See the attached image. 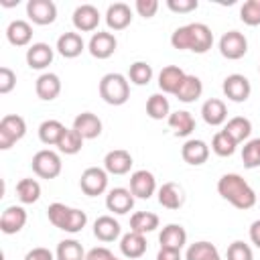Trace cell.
I'll use <instances>...</instances> for the list:
<instances>
[{"label":"cell","instance_id":"1","mask_svg":"<svg viewBox=\"0 0 260 260\" xmlns=\"http://www.w3.org/2000/svg\"><path fill=\"white\" fill-rule=\"evenodd\" d=\"M171 45L179 51H193L203 55L213 45V32L203 22H189L175 28V32L171 35Z\"/></svg>","mask_w":260,"mask_h":260},{"label":"cell","instance_id":"2","mask_svg":"<svg viewBox=\"0 0 260 260\" xmlns=\"http://www.w3.org/2000/svg\"><path fill=\"white\" fill-rule=\"evenodd\" d=\"M217 193L238 209H250L256 205V193L244 177L228 173L217 181Z\"/></svg>","mask_w":260,"mask_h":260},{"label":"cell","instance_id":"3","mask_svg":"<svg viewBox=\"0 0 260 260\" xmlns=\"http://www.w3.org/2000/svg\"><path fill=\"white\" fill-rule=\"evenodd\" d=\"M100 95L110 106H122L130 98V83L122 73H106L100 81Z\"/></svg>","mask_w":260,"mask_h":260},{"label":"cell","instance_id":"4","mask_svg":"<svg viewBox=\"0 0 260 260\" xmlns=\"http://www.w3.org/2000/svg\"><path fill=\"white\" fill-rule=\"evenodd\" d=\"M26 134V122L18 114H8L0 120V148L8 150Z\"/></svg>","mask_w":260,"mask_h":260},{"label":"cell","instance_id":"5","mask_svg":"<svg viewBox=\"0 0 260 260\" xmlns=\"http://www.w3.org/2000/svg\"><path fill=\"white\" fill-rule=\"evenodd\" d=\"M32 171L41 177V179H55L61 173V156L55 150L43 148L32 156Z\"/></svg>","mask_w":260,"mask_h":260},{"label":"cell","instance_id":"6","mask_svg":"<svg viewBox=\"0 0 260 260\" xmlns=\"http://www.w3.org/2000/svg\"><path fill=\"white\" fill-rule=\"evenodd\" d=\"M79 187L85 195L89 197H98L108 189V171L100 169V167H87L81 173L79 179Z\"/></svg>","mask_w":260,"mask_h":260},{"label":"cell","instance_id":"7","mask_svg":"<svg viewBox=\"0 0 260 260\" xmlns=\"http://www.w3.org/2000/svg\"><path fill=\"white\" fill-rule=\"evenodd\" d=\"M219 53L230 61L242 59L248 53V39L240 30H228L219 39Z\"/></svg>","mask_w":260,"mask_h":260},{"label":"cell","instance_id":"8","mask_svg":"<svg viewBox=\"0 0 260 260\" xmlns=\"http://www.w3.org/2000/svg\"><path fill=\"white\" fill-rule=\"evenodd\" d=\"M223 93L228 100L236 102V104H242L250 98L252 93V85H250V79L242 73H232L223 79V85H221Z\"/></svg>","mask_w":260,"mask_h":260},{"label":"cell","instance_id":"9","mask_svg":"<svg viewBox=\"0 0 260 260\" xmlns=\"http://www.w3.org/2000/svg\"><path fill=\"white\" fill-rule=\"evenodd\" d=\"M26 16L35 24H51L57 18V6L53 0H28L26 4Z\"/></svg>","mask_w":260,"mask_h":260},{"label":"cell","instance_id":"10","mask_svg":"<svg viewBox=\"0 0 260 260\" xmlns=\"http://www.w3.org/2000/svg\"><path fill=\"white\" fill-rule=\"evenodd\" d=\"M116 47H118V41L112 32H104V30H98L91 35L89 43H87V49L91 53V57L95 59H108L116 53Z\"/></svg>","mask_w":260,"mask_h":260},{"label":"cell","instance_id":"11","mask_svg":"<svg viewBox=\"0 0 260 260\" xmlns=\"http://www.w3.org/2000/svg\"><path fill=\"white\" fill-rule=\"evenodd\" d=\"M130 191L138 199L152 197V193L156 191V179H154V175L150 171H146V169L134 171L130 175Z\"/></svg>","mask_w":260,"mask_h":260},{"label":"cell","instance_id":"12","mask_svg":"<svg viewBox=\"0 0 260 260\" xmlns=\"http://www.w3.org/2000/svg\"><path fill=\"white\" fill-rule=\"evenodd\" d=\"M106 207L112 213H118V215L128 213L134 207V195H132V191L130 189H124V187L110 189L108 195H106Z\"/></svg>","mask_w":260,"mask_h":260},{"label":"cell","instance_id":"13","mask_svg":"<svg viewBox=\"0 0 260 260\" xmlns=\"http://www.w3.org/2000/svg\"><path fill=\"white\" fill-rule=\"evenodd\" d=\"M100 24V10L93 4H81L73 10V26L81 32L95 30Z\"/></svg>","mask_w":260,"mask_h":260},{"label":"cell","instance_id":"14","mask_svg":"<svg viewBox=\"0 0 260 260\" xmlns=\"http://www.w3.org/2000/svg\"><path fill=\"white\" fill-rule=\"evenodd\" d=\"M132 154L124 148H116V150H110L106 156H104V169L110 173V175H126L130 173L132 169Z\"/></svg>","mask_w":260,"mask_h":260},{"label":"cell","instance_id":"15","mask_svg":"<svg viewBox=\"0 0 260 260\" xmlns=\"http://www.w3.org/2000/svg\"><path fill=\"white\" fill-rule=\"evenodd\" d=\"M181 156H183V160L187 165L199 167V165H203L209 158V146L203 140H199V138H189L181 146Z\"/></svg>","mask_w":260,"mask_h":260},{"label":"cell","instance_id":"16","mask_svg":"<svg viewBox=\"0 0 260 260\" xmlns=\"http://www.w3.org/2000/svg\"><path fill=\"white\" fill-rule=\"evenodd\" d=\"M24 223H26V211L20 205H10L0 215V230L8 236L20 232L24 228Z\"/></svg>","mask_w":260,"mask_h":260},{"label":"cell","instance_id":"17","mask_svg":"<svg viewBox=\"0 0 260 260\" xmlns=\"http://www.w3.org/2000/svg\"><path fill=\"white\" fill-rule=\"evenodd\" d=\"M73 130H77L83 136V140L98 138L102 134V120L91 112H81L73 120Z\"/></svg>","mask_w":260,"mask_h":260},{"label":"cell","instance_id":"18","mask_svg":"<svg viewBox=\"0 0 260 260\" xmlns=\"http://www.w3.org/2000/svg\"><path fill=\"white\" fill-rule=\"evenodd\" d=\"M130 22H132V10H130L128 4H124V2H114V4L108 6L106 24H108L112 30H124Z\"/></svg>","mask_w":260,"mask_h":260},{"label":"cell","instance_id":"19","mask_svg":"<svg viewBox=\"0 0 260 260\" xmlns=\"http://www.w3.org/2000/svg\"><path fill=\"white\" fill-rule=\"evenodd\" d=\"M53 63V49L47 43H32L26 49V65L30 69H45Z\"/></svg>","mask_w":260,"mask_h":260},{"label":"cell","instance_id":"20","mask_svg":"<svg viewBox=\"0 0 260 260\" xmlns=\"http://www.w3.org/2000/svg\"><path fill=\"white\" fill-rule=\"evenodd\" d=\"M158 242H160V248H169V250H179L187 244V232L183 225L179 223H169L162 228L160 236H158Z\"/></svg>","mask_w":260,"mask_h":260},{"label":"cell","instance_id":"21","mask_svg":"<svg viewBox=\"0 0 260 260\" xmlns=\"http://www.w3.org/2000/svg\"><path fill=\"white\" fill-rule=\"evenodd\" d=\"M85 49V43L81 39L79 32H63L57 39V51L59 55H63L65 59H75L81 55V51Z\"/></svg>","mask_w":260,"mask_h":260},{"label":"cell","instance_id":"22","mask_svg":"<svg viewBox=\"0 0 260 260\" xmlns=\"http://www.w3.org/2000/svg\"><path fill=\"white\" fill-rule=\"evenodd\" d=\"M185 71L181 69V67H177V65H167V67H162L160 69V73H158V87L165 91V93H177V89H179V85L183 83V79H185Z\"/></svg>","mask_w":260,"mask_h":260},{"label":"cell","instance_id":"23","mask_svg":"<svg viewBox=\"0 0 260 260\" xmlns=\"http://www.w3.org/2000/svg\"><path fill=\"white\" fill-rule=\"evenodd\" d=\"M120 232H122V228L112 215H100L93 221V236L100 242H114L120 238Z\"/></svg>","mask_w":260,"mask_h":260},{"label":"cell","instance_id":"24","mask_svg":"<svg viewBox=\"0 0 260 260\" xmlns=\"http://www.w3.org/2000/svg\"><path fill=\"white\" fill-rule=\"evenodd\" d=\"M35 91L45 102L55 100L61 93V79H59V75H55V73H43V75H39V79L35 83Z\"/></svg>","mask_w":260,"mask_h":260},{"label":"cell","instance_id":"25","mask_svg":"<svg viewBox=\"0 0 260 260\" xmlns=\"http://www.w3.org/2000/svg\"><path fill=\"white\" fill-rule=\"evenodd\" d=\"M120 252L126 256V258H140L144 252H146V240H144V234H138V232H128L120 238Z\"/></svg>","mask_w":260,"mask_h":260},{"label":"cell","instance_id":"26","mask_svg":"<svg viewBox=\"0 0 260 260\" xmlns=\"http://www.w3.org/2000/svg\"><path fill=\"white\" fill-rule=\"evenodd\" d=\"M6 39H8V43L14 45V47H24V45H28L30 39H32V26H30L26 20L16 18V20H12V22L8 24V28H6Z\"/></svg>","mask_w":260,"mask_h":260},{"label":"cell","instance_id":"27","mask_svg":"<svg viewBox=\"0 0 260 260\" xmlns=\"http://www.w3.org/2000/svg\"><path fill=\"white\" fill-rule=\"evenodd\" d=\"M201 116H203L205 124H209V126H219V124H223L225 118H228V108H225V104H223L221 100L209 98V100L201 106Z\"/></svg>","mask_w":260,"mask_h":260},{"label":"cell","instance_id":"28","mask_svg":"<svg viewBox=\"0 0 260 260\" xmlns=\"http://www.w3.org/2000/svg\"><path fill=\"white\" fill-rule=\"evenodd\" d=\"M201 93H203V83H201V79H199L197 75H185V79H183V83L179 85L175 98H177L179 102L191 104V102H195L197 98H201Z\"/></svg>","mask_w":260,"mask_h":260},{"label":"cell","instance_id":"29","mask_svg":"<svg viewBox=\"0 0 260 260\" xmlns=\"http://www.w3.org/2000/svg\"><path fill=\"white\" fill-rule=\"evenodd\" d=\"M185 201L183 189L177 183H162V187L158 189V203L167 209H179Z\"/></svg>","mask_w":260,"mask_h":260},{"label":"cell","instance_id":"30","mask_svg":"<svg viewBox=\"0 0 260 260\" xmlns=\"http://www.w3.org/2000/svg\"><path fill=\"white\" fill-rule=\"evenodd\" d=\"M167 120H169V126L175 130L177 136H189L195 130V120L187 110H177Z\"/></svg>","mask_w":260,"mask_h":260},{"label":"cell","instance_id":"31","mask_svg":"<svg viewBox=\"0 0 260 260\" xmlns=\"http://www.w3.org/2000/svg\"><path fill=\"white\" fill-rule=\"evenodd\" d=\"M223 130L240 144V142H244L252 134V122L248 118H244V116H234V118L228 120V124H225Z\"/></svg>","mask_w":260,"mask_h":260},{"label":"cell","instance_id":"32","mask_svg":"<svg viewBox=\"0 0 260 260\" xmlns=\"http://www.w3.org/2000/svg\"><path fill=\"white\" fill-rule=\"evenodd\" d=\"M158 228V215L152 211H136L130 217V230L138 234H148Z\"/></svg>","mask_w":260,"mask_h":260},{"label":"cell","instance_id":"33","mask_svg":"<svg viewBox=\"0 0 260 260\" xmlns=\"http://www.w3.org/2000/svg\"><path fill=\"white\" fill-rule=\"evenodd\" d=\"M185 260H221V256L211 242H195L187 248Z\"/></svg>","mask_w":260,"mask_h":260},{"label":"cell","instance_id":"34","mask_svg":"<svg viewBox=\"0 0 260 260\" xmlns=\"http://www.w3.org/2000/svg\"><path fill=\"white\" fill-rule=\"evenodd\" d=\"M63 132H65V126H63L59 120H45V122L39 126V138H41L43 144H49V146H51V144L57 146V142L61 140Z\"/></svg>","mask_w":260,"mask_h":260},{"label":"cell","instance_id":"35","mask_svg":"<svg viewBox=\"0 0 260 260\" xmlns=\"http://www.w3.org/2000/svg\"><path fill=\"white\" fill-rule=\"evenodd\" d=\"M16 195L20 199V203L28 205V203H37L41 197V185L35 179H20L16 183Z\"/></svg>","mask_w":260,"mask_h":260},{"label":"cell","instance_id":"36","mask_svg":"<svg viewBox=\"0 0 260 260\" xmlns=\"http://www.w3.org/2000/svg\"><path fill=\"white\" fill-rule=\"evenodd\" d=\"M146 114L152 120H162L171 116V104L162 93H152L146 102Z\"/></svg>","mask_w":260,"mask_h":260},{"label":"cell","instance_id":"37","mask_svg":"<svg viewBox=\"0 0 260 260\" xmlns=\"http://www.w3.org/2000/svg\"><path fill=\"white\" fill-rule=\"evenodd\" d=\"M81 146H83V136L73 128H65L61 140L57 142V148L63 154H77L81 150Z\"/></svg>","mask_w":260,"mask_h":260},{"label":"cell","instance_id":"38","mask_svg":"<svg viewBox=\"0 0 260 260\" xmlns=\"http://www.w3.org/2000/svg\"><path fill=\"white\" fill-rule=\"evenodd\" d=\"M57 260H85V252L77 240H61L55 252Z\"/></svg>","mask_w":260,"mask_h":260},{"label":"cell","instance_id":"39","mask_svg":"<svg viewBox=\"0 0 260 260\" xmlns=\"http://www.w3.org/2000/svg\"><path fill=\"white\" fill-rule=\"evenodd\" d=\"M236 146L238 142L225 132V130H219L213 134V140H211V150L217 154V156H232L236 152Z\"/></svg>","mask_w":260,"mask_h":260},{"label":"cell","instance_id":"40","mask_svg":"<svg viewBox=\"0 0 260 260\" xmlns=\"http://www.w3.org/2000/svg\"><path fill=\"white\" fill-rule=\"evenodd\" d=\"M128 79L134 85H146L152 79V67L146 61H134L128 69Z\"/></svg>","mask_w":260,"mask_h":260},{"label":"cell","instance_id":"41","mask_svg":"<svg viewBox=\"0 0 260 260\" xmlns=\"http://www.w3.org/2000/svg\"><path fill=\"white\" fill-rule=\"evenodd\" d=\"M71 209L73 207H67L65 203H51L49 209H47V215H49V221L59 228V230H65L67 221H69V215H71Z\"/></svg>","mask_w":260,"mask_h":260},{"label":"cell","instance_id":"42","mask_svg":"<svg viewBox=\"0 0 260 260\" xmlns=\"http://www.w3.org/2000/svg\"><path fill=\"white\" fill-rule=\"evenodd\" d=\"M242 162L246 169H258L260 167V138L248 140L242 148Z\"/></svg>","mask_w":260,"mask_h":260},{"label":"cell","instance_id":"43","mask_svg":"<svg viewBox=\"0 0 260 260\" xmlns=\"http://www.w3.org/2000/svg\"><path fill=\"white\" fill-rule=\"evenodd\" d=\"M240 18L248 26L260 24V0H246L240 8Z\"/></svg>","mask_w":260,"mask_h":260},{"label":"cell","instance_id":"44","mask_svg":"<svg viewBox=\"0 0 260 260\" xmlns=\"http://www.w3.org/2000/svg\"><path fill=\"white\" fill-rule=\"evenodd\" d=\"M228 260H254V254H252V248L240 240L232 242L228 246Z\"/></svg>","mask_w":260,"mask_h":260},{"label":"cell","instance_id":"45","mask_svg":"<svg viewBox=\"0 0 260 260\" xmlns=\"http://www.w3.org/2000/svg\"><path fill=\"white\" fill-rule=\"evenodd\" d=\"M85 223H87V215H85V211L73 207V209H71V215H69V221H67V225H65L63 232L77 234V232H81V230L85 228Z\"/></svg>","mask_w":260,"mask_h":260},{"label":"cell","instance_id":"46","mask_svg":"<svg viewBox=\"0 0 260 260\" xmlns=\"http://www.w3.org/2000/svg\"><path fill=\"white\" fill-rule=\"evenodd\" d=\"M16 85V73L10 67H0V93H10Z\"/></svg>","mask_w":260,"mask_h":260},{"label":"cell","instance_id":"47","mask_svg":"<svg viewBox=\"0 0 260 260\" xmlns=\"http://www.w3.org/2000/svg\"><path fill=\"white\" fill-rule=\"evenodd\" d=\"M167 6H169V10L183 14V12H191V10H197L199 2H197V0H167Z\"/></svg>","mask_w":260,"mask_h":260},{"label":"cell","instance_id":"48","mask_svg":"<svg viewBox=\"0 0 260 260\" xmlns=\"http://www.w3.org/2000/svg\"><path fill=\"white\" fill-rule=\"evenodd\" d=\"M134 8H136V12H138L140 16L152 18V16L156 14V10H158V2H156V0H136Z\"/></svg>","mask_w":260,"mask_h":260},{"label":"cell","instance_id":"49","mask_svg":"<svg viewBox=\"0 0 260 260\" xmlns=\"http://www.w3.org/2000/svg\"><path fill=\"white\" fill-rule=\"evenodd\" d=\"M24 260H55V256H53V252L49 250V248H32V250H28L26 252V256H24Z\"/></svg>","mask_w":260,"mask_h":260},{"label":"cell","instance_id":"50","mask_svg":"<svg viewBox=\"0 0 260 260\" xmlns=\"http://www.w3.org/2000/svg\"><path fill=\"white\" fill-rule=\"evenodd\" d=\"M114 254L106 248V246H98V248H91L87 254H85V260H112Z\"/></svg>","mask_w":260,"mask_h":260},{"label":"cell","instance_id":"51","mask_svg":"<svg viewBox=\"0 0 260 260\" xmlns=\"http://www.w3.org/2000/svg\"><path fill=\"white\" fill-rule=\"evenodd\" d=\"M156 260H181V252H179V250L160 248L158 254H156Z\"/></svg>","mask_w":260,"mask_h":260},{"label":"cell","instance_id":"52","mask_svg":"<svg viewBox=\"0 0 260 260\" xmlns=\"http://www.w3.org/2000/svg\"><path fill=\"white\" fill-rule=\"evenodd\" d=\"M250 240H252V244L256 248H260V219L252 221V225H250Z\"/></svg>","mask_w":260,"mask_h":260},{"label":"cell","instance_id":"53","mask_svg":"<svg viewBox=\"0 0 260 260\" xmlns=\"http://www.w3.org/2000/svg\"><path fill=\"white\" fill-rule=\"evenodd\" d=\"M112 260H120V258H116V256H114V258H112Z\"/></svg>","mask_w":260,"mask_h":260},{"label":"cell","instance_id":"54","mask_svg":"<svg viewBox=\"0 0 260 260\" xmlns=\"http://www.w3.org/2000/svg\"><path fill=\"white\" fill-rule=\"evenodd\" d=\"M258 71H260V67H258Z\"/></svg>","mask_w":260,"mask_h":260}]
</instances>
